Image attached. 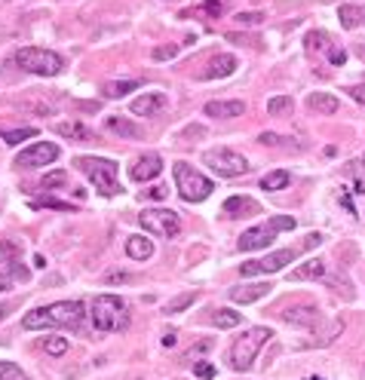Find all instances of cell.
<instances>
[{"instance_id": "cell-1", "label": "cell", "mask_w": 365, "mask_h": 380, "mask_svg": "<svg viewBox=\"0 0 365 380\" xmlns=\"http://www.w3.org/2000/svg\"><path fill=\"white\" fill-rule=\"evenodd\" d=\"M83 326V304L80 301H55L50 307H37L22 319V328H80Z\"/></svg>"}, {"instance_id": "cell-2", "label": "cell", "mask_w": 365, "mask_h": 380, "mask_svg": "<svg viewBox=\"0 0 365 380\" xmlns=\"http://www.w3.org/2000/svg\"><path fill=\"white\" fill-rule=\"evenodd\" d=\"M92 326L96 331H123L129 326V307L117 294H99L92 301Z\"/></svg>"}, {"instance_id": "cell-3", "label": "cell", "mask_w": 365, "mask_h": 380, "mask_svg": "<svg viewBox=\"0 0 365 380\" xmlns=\"http://www.w3.org/2000/svg\"><path fill=\"white\" fill-rule=\"evenodd\" d=\"M322 243V236L320 234H310L304 239V246L301 248H279V252L274 255H267V258H261V261H246L240 267L242 276H264V273H276V270H283L286 264H295V258L304 252V248H316Z\"/></svg>"}, {"instance_id": "cell-4", "label": "cell", "mask_w": 365, "mask_h": 380, "mask_svg": "<svg viewBox=\"0 0 365 380\" xmlns=\"http://www.w3.org/2000/svg\"><path fill=\"white\" fill-rule=\"evenodd\" d=\"M270 338H274V331L261 328V326L242 331V338H237V340H233V347H230V365L237 368V372H249V368L255 365L258 350L264 347Z\"/></svg>"}, {"instance_id": "cell-5", "label": "cell", "mask_w": 365, "mask_h": 380, "mask_svg": "<svg viewBox=\"0 0 365 380\" xmlns=\"http://www.w3.org/2000/svg\"><path fill=\"white\" fill-rule=\"evenodd\" d=\"M16 64L28 74H37V77H55V74H62V68H64L59 52L40 50V46H22V50L16 52Z\"/></svg>"}, {"instance_id": "cell-6", "label": "cell", "mask_w": 365, "mask_h": 380, "mask_svg": "<svg viewBox=\"0 0 365 380\" xmlns=\"http://www.w3.org/2000/svg\"><path fill=\"white\" fill-rule=\"evenodd\" d=\"M77 169L86 175L92 184H96L99 193H105V197H114V193H120V184H117V163H114V160H105V156H80V160H77Z\"/></svg>"}, {"instance_id": "cell-7", "label": "cell", "mask_w": 365, "mask_h": 380, "mask_svg": "<svg viewBox=\"0 0 365 380\" xmlns=\"http://www.w3.org/2000/svg\"><path fill=\"white\" fill-rule=\"evenodd\" d=\"M172 172H175V188H179V193H181V200H184V202H203V200H209V197H212L215 184L206 178V175L196 172L193 166L175 163V166H172Z\"/></svg>"}, {"instance_id": "cell-8", "label": "cell", "mask_w": 365, "mask_h": 380, "mask_svg": "<svg viewBox=\"0 0 365 380\" xmlns=\"http://www.w3.org/2000/svg\"><path fill=\"white\" fill-rule=\"evenodd\" d=\"M279 230H295V218L288 215H274L267 224L249 227L246 234L240 236V252H258V248H267L276 239Z\"/></svg>"}, {"instance_id": "cell-9", "label": "cell", "mask_w": 365, "mask_h": 380, "mask_svg": "<svg viewBox=\"0 0 365 380\" xmlns=\"http://www.w3.org/2000/svg\"><path fill=\"white\" fill-rule=\"evenodd\" d=\"M203 163L209 166L218 178H240V175H246L252 169L246 156L237 154V151H230V147H215V151H206Z\"/></svg>"}, {"instance_id": "cell-10", "label": "cell", "mask_w": 365, "mask_h": 380, "mask_svg": "<svg viewBox=\"0 0 365 380\" xmlns=\"http://www.w3.org/2000/svg\"><path fill=\"white\" fill-rule=\"evenodd\" d=\"M138 221H142V227L147 234L163 236V239H172L181 234V218L175 215L172 209H145L142 215H138Z\"/></svg>"}, {"instance_id": "cell-11", "label": "cell", "mask_w": 365, "mask_h": 380, "mask_svg": "<svg viewBox=\"0 0 365 380\" xmlns=\"http://www.w3.org/2000/svg\"><path fill=\"white\" fill-rule=\"evenodd\" d=\"M55 160H59V144L37 142V144L25 147V151L16 156V166H18V169H37V166H50Z\"/></svg>"}, {"instance_id": "cell-12", "label": "cell", "mask_w": 365, "mask_h": 380, "mask_svg": "<svg viewBox=\"0 0 365 380\" xmlns=\"http://www.w3.org/2000/svg\"><path fill=\"white\" fill-rule=\"evenodd\" d=\"M160 172H163V156H160V154H142V156H138V160L133 163V169H129L133 181H138V184L157 178Z\"/></svg>"}, {"instance_id": "cell-13", "label": "cell", "mask_w": 365, "mask_h": 380, "mask_svg": "<svg viewBox=\"0 0 365 380\" xmlns=\"http://www.w3.org/2000/svg\"><path fill=\"white\" fill-rule=\"evenodd\" d=\"M166 105H169L166 92H145V96H138L133 101V114H138V117H157Z\"/></svg>"}, {"instance_id": "cell-14", "label": "cell", "mask_w": 365, "mask_h": 380, "mask_svg": "<svg viewBox=\"0 0 365 380\" xmlns=\"http://www.w3.org/2000/svg\"><path fill=\"white\" fill-rule=\"evenodd\" d=\"M283 319L288 322V326H298V328H316L320 326V310L310 307V304H301V307H288L283 313Z\"/></svg>"}, {"instance_id": "cell-15", "label": "cell", "mask_w": 365, "mask_h": 380, "mask_svg": "<svg viewBox=\"0 0 365 380\" xmlns=\"http://www.w3.org/2000/svg\"><path fill=\"white\" fill-rule=\"evenodd\" d=\"M270 289H274L270 282H249V285H237V289H230V301H233V304H255V301H261V298H267Z\"/></svg>"}, {"instance_id": "cell-16", "label": "cell", "mask_w": 365, "mask_h": 380, "mask_svg": "<svg viewBox=\"0 0 365 380\" xmlns=\"http://www.w3.org/2000/svg\"><path fill=\"white\" fill-rule=\"evenodd\" d=\"M237 71V59L228 52H221V55H215V59L209 62V68H206L200 77L203 80H218V77H230V74Z\"/></svg>"}, {"instance_id": "cell-17", "label": "cell", "mask_w": 365, "mask_h": 380, "mask_svg": "<svg viewBox=\"0 0 365 380\" xmlns=\"http://www.w3.org/2000/svg\"><path fill=\"white\" fill-rule=\"evenodd\" d=\"M325 276V264L320 258H310V261L298 264L292 273H288V282H307V280H322Z\"/></svg>"}, {"instance_id": "cell-18", "label": "cell", "mask_w": 365, "mask_h": 380, "mask_svg": "<svg viewBox=\"0 0 365 380\" xmlns=\"http://www.w3.org/2000/svg\"><path fill=\"white\" fill-rule=\"evenodd\" d=\"M203 110H206V117L233 120V117H242V110H246V105H242V101H209V105H206Z\"/></svg>"}, {"instance_id": "cell-19", "label": "cell", "mask_w": 365, "mask_h": 380, "mask_svg": "<svg viewBox=\"0 0 365 380\" xmlns=\"http://www.w3.org/2000/svg\"><path fill=\"white\" fill-rule=\"evenodd\" d=\"M307 105H310L316 114H325V117H332V114H338L341 110V101L332 96V92H313L310 98H307Z\"/></svg>"}, {"instance_id": "cell-20", "label": "cell", "mask_w": 365, "mask_h": 380, "mask_svg": "<svg viewBox=\"0 0 365 380\" xmlns=\"http://www.w3.org/2000/svg\"><path fill=\"white\" fill-rule=\"evenodd\" d=\"M242 212H252V215H255V212H261V206L252 197H230L224 202V215L228 218H240Z\"/></svg>"}, {"instance_id": "cell-21", "label": "cell", "mask_w": 365, "mask_h": 380, "mask_svg": "<svg viewBox=\"0 0 365 380\" xmlns=\"http://www.w3.org/2000/svg\"><path fill=\"white\" fill-rule=\"evenodd\" d=\"M126 255L133 258V261H147V258L154 255L151 239H145V236H129V239H126Z\"/></svg>"}, {"instance_id": "cell-22", "label": "cell", "mask_w": 365, "mask_h": 380, "mask_svg": "<svg viewBox=\"0 0 365 380\" xmlns=\"http://www.w3.org/2000/svg\"><path fill=\"white\" fill-rule=\"evenodd\" d=\"M105 126H108L114 135H120V138H142V126L129 123V120H123V117H108Z\"/></svg>"}, {"instance_id": "cell-23", "label": "cell", "mask_w": 365, "mask_h": 380, "mask_svg": "<svg viewBox=\"0 0 365 380\" xmlns=\"http://www.w3.org/2000/svg\"><path fill=\"white\" fill-rule=\"evenodd\" d=\"M55 132H59L62 138H74V142H89L92 138V129L77 123V120H71V123H59L55 126Z\"/></svg>"}, {"instance_id": "cell-24", "label": "cell", "mask_w": 365, "mask_h": 380, "mask_svg": "<svg viewBox=\"0 0 365 380\" xmlns=\"http://www.w3.org/2000/svg\"><path fill=\"white\" fill-rule=\"evenodd\" d=\"M341 331H344V319H335V322H329V328H322L307 347H329V344H335V338H341Z\"/></svg>"}, {"instance_id": "cell-25", "label": "cell", "mask_w": 365, "mask_h": 380, "mask_svg": "<svg viewBox=\"0 0 365 380\" xmlns=\"http://www.w3.org/2000/svg\"><path fill=\"white\" fill-rule=\"evenodd\" d=\"M135 89H138V80H111V83H105L101 92H105V98H123Z\"/></svg>"}, {"instance_id": "cell-26", "label": "cell", "mask_w": 365, "mask_h": 380, "mask_svg": "<svg viewBox=\"0 0 365 380\" xmlns=\"http://www.w3.org/2000/svg\"><path fill=\"white\" fill-rule=\"evenodd\" d=\"M288 181H292V175H288L286 169H276V172H267L264 178H261V188L264 190H283Z\"/></svg>"}, {"instance_id": "cell-27", "label": "cell", "mask_w": 365, "mask_h": 380, "mask_svg": "<svg viewBox=\"0 0 365 380\" xmlns=\"http://www.w3.org/2000/svg\"><path fill=\"white\" fill-rule=\"evenodd\" d=\"M338 18H341L344 28H356L362 18H365V13H362L359 6H341V9H338Z\"/></svg>"}, {"instance_id": "cell-28", "label": "cell", "mask_w": 365, "mask_h": 380, "mask_svg": "<svg viewBox=\"0 0 365 380\" xmlns=\"http://www.w3.org/2000/svg\"><path fill=\"white\" fill-rule=\"evenodd\" d=\"M212 322H215L218 328H237V326H240V313H233V310H228V307H224V310H215Z\"/></svg>"}, {"instance_id": "cell-29", "label": "cell", "mask_w": 365, "mask_h": 380, "mask_svg": "<svg viewBox=\"0 0 365 380\" xmlns=\"http://www.w3.org/2000/svg\"><path fill=\"white\" fill-rule=\"evenodd\" d=\"M292 108H295L292 96H276V98L267 101V114L270 117H279V114H286V110H292Z\"/></svg>"}, {"instance_id": "cell-30", "label": "cell", "mask_w": 365, "mask_h": 380, "mask_svg": "<svg viewBox=\"0 0 365 380\" xmlns=\"http://www.w3.org/2000/svg\"><path fill=\"white\" fill-rule=\"evenodd\" d=\"M34 135H37V129L25 126V129H6V132L0 135V138H4L6 144H18V142H25V138H34Z\"/></svg>"}, {"instance_id": "cell-31", "label": "cell", "mask_w": 365, "mask_h": 380, "mask_svg": "<svg viewBox=\"0 0 365 380\" xmlns=\"http://www.w3.org/2000/svg\"><path fill=\"white\" fill-rule=\"evenodd\" d=\"M40 184H43V190H52V188H64V184H68V172H64V169L46 172Z\"/></svg>"}, {"instance_id": "cell-32", "label": "cell", "mask_w": 365, "mask_h": 380, "mask_svg": "<svg viewBox=\"0 0 365 380\" xmlns=\"http://www.w3.org/2000/svg\"><path fill=\"white\" fill-rule=\"evenodd\" d=\"M0 380H28V374L16 362H0Z\"/></svg>"}, {"instance_id": "cell-33", "label": "cell", "mask_w": 365, "mask_h": 380, "mask_svg": "<svg viewBox=\"0 0 365 380\" xmlns=\"http://www.w3.org/2000/svg\"><path fill=\"white\" fill-rule=\"evenodd\" d=\"M46 353L50 356H64L68 353V338H46Z\"/></svg>"}, {"instance_id": "cell-34", "label": "cell", "mask_w": 365, "mask_h": 380, "mask_svg": "<svg viewBox=\"0 0 365 380\" xmlns=\"http://www.w3.org/2000/svg\"><path fill=\"white\" fill-rule=\"evenodd\" d=\"M193 298H196L193 292H184L181 298L169 301V307H166V313H181V310H187V307H191V304H193Z\"/></svg>"}, {"instance_id": "cell-35", "label": "cell", "mask_w": 365, "mask_h": 380, "mask_svg": "<svg viewBox=\"0 0 365 380\" xmlns=\"http://www.w3.org/2000/svg\"><path fill=\"white\" fill-rule=\"evenodd\" d=\"M307 43H310V50H329V34L325 31H313L307 37Z\"/></svg>"}, {"instance_id": "cell-36", "label": "cell", "mask_w": 365, "mask_h": 380, "mask_svg": "<svg viewBox=\"0 0 365 380\" xmlns=\"http://www.w3.org/2000/svg\"><path fill=\"white\" fill-rule=\"evenodd\" d=\"M34 206H37V209H43V206H46V209H59V212H71V202H62V200H50V197H46V200H37V202H34Z\"/></svg>"}, {"instance_id": "cell-37", "label": "cell", "mask_w": 365, "mask_h": 380, "mask_svg": "<svg viewBox=\"0 0 365 380\" xmlns=\"http://www.w3.org/2000/svg\"><path fill=\"white\" fill-rule=\"evenodd\" d=\"M209 347H212V340H200V344H196L193 350H187V353H184V362H191V359L196 362V359H200V356H203Z\"/></svg>"}, {"instance_id": "cell-38", "label": "cell", "mask_w": 365, "mask_h": 380, "mask_svg": "<svg viewBox=\"0 0 365 380\" xmlns=\"http://www.w3.org/2000/svg\"><path fill=\"white\" fill-rule=\"evenodd\" d=\"M261 13H237V22L240 25H246V28H255V25H261Z\"/></svg>"}, {"instance_id": "cell-39", "label": "cell", "mask_w": 365, "mask_h": 380, "mask_svg": "<svg viewBox=\"0 0 365 380\" xmlns=\"http://www.w3.org/2000/svg\"><path fill=\"white\" fill-rule=\"evenodd\" d=\"M193 374L203 377V380H212V377H215V365H212V362H196V365H193Z\"/></svg>"}, {"instance_id": "cell-40", "label": "cell", "mask_w": 365, "mask_h": 380, "mask_svg": "<svg viewBox=\"0 0 365 380\" xmlns=\"http://www.w3.org/2000/svg\"><path fill=\"white\" fill-rule=\"evenodd\" d=\"M203 13H209V16L218 18V16L224 13V4H221V0H206V4H203Z\"/></svg>"}, {"instance_id": "cell-41", "label": "cell", "mask_w": 365, "mask_h": 380, "mask_svg": "<svg viewBox=\"0 0 365 380\" xmlns=\"http://www.w3.org/2000/svg\"><path fill=\"white\" fill-rule=\"evenodd\" d=\"M175 52H179V46H157L154 50V59H175Z\"/></svg>"}, {"instance_id": "cell-42", "label": "cell", "mask_w": 365, "mask_h": 380, "mask_svg": "<svg viewBox=\"0 0 365 380\" xmlns=\"http://www.w3.org/2000/svg\"><path fill=\"white\" fill-rule=\"evenodd\" d=\"M166 193H169V190H166L163 184H154V188L145 190V197H151V200H166Z\"/></svg>"}, {"instance_id": "cell-43", "label": "cell", "mask_w": 365, "mask_h": 380, "mask_svg": "<svg viewBox=\"0 0 365 380\" xmlns=\"http://www.w3.org/2000/svg\"><path fill=\"white\" fill-rule=\"evenodd\" d=\"M350 98L353 101H359V105H365V83H356V86H350Z\"/></svg>"}, {"instance_id": "cell-44", "label": "cell", "mask_w": 365, "mask_h": 380, "mask_svg": "<svg viewBox=\"0 0 365 380\" xmlns=\"http://www.w3.org/2000/svg\"><path fill=\"white\" fill-rule=\"evenodd\" d=\"M329 62L335 64V68H341V64L347 62V52H344V50H329Z\"/></svg>"}, {"instance_id": "cell-45", "label": "cell", "mask_w": 365, "mask_h": 380, "mask_svg": "<svg viewBox=\"0 0 365 380\" xmlns=\"http://www.w3.org/2000/svg\"><path fill=\"white\" fill-rule=\"evenodd\" d=\"M175 344H179V331L169 328V331H166V335H163V347L169 350V347H175Z\"/></svg>"}, {"instance_id": "cell-46", "label": "cell", "mask_w": 365, "mask_h": 380, "mask_svg": "<svg viewBox=\"0 0 365 380\" xmlns=\"http://www.w3.org/2000/svg\"><path fill=\"white\" fill-rule=\"evenodd\" d=\"M258 142H261V144H279V135H276V132H261Z\"/></svg>"}, {"instance_id": "cell-47", "label": "cell", "mask_w": 365, "mask_h": 380, "mask_svg": "<svg viewBox=\"0 0 365 380\" xmlns=\"http://www.w3.org/2000/svg\"><path fill=\"white\" fill-rule=\"evenodd\" d=\"M123 280H129V276H126L123 270H114V273H108V282H123Z\"/></svg>"}, {"instance_id": "cell-48", "label": "cell", "mask_w": 365, "mask_h": 380, "mask_svg": "<svg viewBox=\"0 0 365 380\" xmlns=\"http://www.w3.org/2000/svg\"><path fill=\"white\" fill-rule=\"evenodd\" d=\"M228 40L230 43H258V40H249V37H242V34H228Z\"/></svg>"}, {"instance_id": "cell-49", "label": "cell", "mask_w": 365, "mask_h": 380, "mask_svg": "<svg viewBox=\"0 0 365 380\" xmlns=\"http://www.w3.org/2000/svg\"><path fill=\"white\" fill-rule=\"evenodd\" d=\"M4 313H6V310H4V307H0V319H4Z\"/></svg>"}, {"instance_id": "cell-50", "label": "cell", "mask_w": 365, "mask_h": 380, "mask_svg": "<svg viewBox=\"0 0 365 380\" xmlns=\"http://www.w3.org/2000/svg\"><path fill=\"white\" fill-rule=\"evenodd\" d=\"M307 380H322V377H307Z\"/></svg>"}, {"instance_id": "cell-51", "label": "cell", "mask_w": 365, "mask_h": 380, "mask_svg": "<svg viewBox=\"0 0 365 380\" xmlns=\"http://www.w3.org/2000/svg\"><path fill=\"white\" fill-rule=\"evenodd\" d=\"M362 163H365V156H362Z\"/></svg>"}]
</instances>
